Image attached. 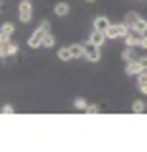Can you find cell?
<instances>
[{
    "mask_svg": "<svg viewBox=\"0 0 147 152\" xmlns=\"http://www.w3.org/2000/svg\"><path fill=\"white\" fill-rule=\"evenodd\" d=\"M48 33H51V23H48V20H43L38 28H36V31L31 33V38H28V46H31V48H41Z\"/></svg>",
    "mask_w": 147,
    "mask_h": 152,
    "instance_id": "6da1fadb",
    "label": "cell"
},
{
    "mask_svg": "<svg viewBox=\"0 0 147 152\" xmlns=\"http://www.w3.org/2000/svg\"><path fill=\"white\" fill-rule=\"evenodd\" d=\"M127 33H129V26L127 23H112L107 31V38H124Z\"/></svg>",
    "mask_w": 147,
    "mask_h": 152,
    "instance_id": "7a4b0ae2",
    "label": "cell"
},
{
    "mask_svg": "<svg viewBox=\"0 0 147 152\" xmlns=\"http://www.w3.org/2000/svg\"><path fill=\"white\" fill-rule=\"evenodd\" d=\"M84 53H86L89 61H99L102 58V46L94 43V41H86V43H84Z\"/></svg>",
    "mask_w": 147,
    "mask_h": 152,
    "instance_id": "3957f363",
    "label": "cell"
},
{
    "mask_svg": "<svg viewBox=\"0 0 147 152\" xmlns=\"http://www.w3.org/2000/svg\"><path fill=\"white\" fill-rule=\"evenodd\" d=\"M15 53H18V43H15V41H10V38H8V41H3V43H0V56H3V58L15 56Z\"/></svg>",
    "mask_w": 147,
    "mask_h": 152,
    "instance_id": "277c9868",
    "label": "cell"
},
{
    "mask_svg": "<svg viewBox=\"0 0 147 152\" xmlns=\"http://www.w3.org/2000/svg\"><path fill=\"white\" fill-rule=\"evenodd\" d=\"M18 18H20L23 23H28L33 18V8L28 5V0H20V5H18Z\"/></svg>",
    "mask_w": 147,
    "mask_h": 152,
    "instance_id": "5b68a950",
    "label": "cell"
},
{
    "mask_svg": "<svg viewBox=\"0 0 147 152\" xmlns=\"http://www.w3.org/2000/svg\"><path fill=\"white\" fill-rule=\"evenodd\" d=\"M124 71H127L129 76H137V74H142V71H145V66H142L140 58H129V61H127V66H124Z\"/></svg>",
    "mask_w": 147,
    "mask_h": 152,
    "instance_id": "8992f818",
    "label": "cell"
},
{
    "mask_svg": "<svg viewBox=\"0 0 147 152\" xmlns=\"http://www.w3.org/2000/svg\"><path fill=\"white\" fill-rule=\"evenodd\" d=\"M89 41H94V43L102 46L104 41H109V38H107V33H102V31H97V28H91V31H89Z\"/></svg>",
    "mask_w": 147,
    "mask_h": 152,
    "instance_id": "52a82bcc",
    "label": "cell"
},
{
    "mask_svg": "<svg viewBox=\"0 0 147 152\" xmlns=\"http://www.w3.org/2000/svg\"><path fill=\"white\" fill-rule=\"evenodd\" d=\"M109 26H112V23H109L107 18H104V15H99V18H94V28H97V31H102V33H107V31H109Z\"/></svg>",
    "mask_w": 147,
    "mask_h": 152,
    "instance_id": "ba28073f",
    "label": "cell"
},
{
    "mask_svg": "<svg viewBox=\"0 0 147 152\" xmlns=\"http://www.w3.org/2000/svg\"><path fill=\"white\" fill-rule=\"evenodd\" d=\"M13 31H15V26H13V23H3V28H0V38H3V41L13 38Z\"/></svg>",
    "mask_w": 147,
    "mask_h": 152,
    "instance_id": "9c48e42d",
    "label": "cell"
},
{
    "mask_svg": "<svg viewBox=\"0 0 147 152\" xmlns=\"http://www.w3.org/2000/svg\"><path fill=\"white\" fill-rule=\"evenodd\" d=\"M71 48V58H86V53H84V43H74L69 46Z\"/></svg>",
    "mask_w": 147,
    "mask_h": 152,
    "instance_id": "30bf717a",
    "label": "cell"
},
{
    "mask_svg": "<svg viewBox=\"0 0 147 152\" xmlns=\"http://www.w3.org/2000/svg\"><path fill=\"white\" fill-rule=\"evenodd\" d=\"M137 89H140V94H147V71L137 74Z\"/></svg>",
    "mask_w": 147,
    "mask_h": 152,
    "instance_id": "8fae6325",
    "label": "cell"
},
{
    "mask_svg": "<svg viewBox=\"0 0 147 152\" xmlns=\"http://www.w3.org/2000/svg\"><path fill=\"white\" fill-rule=\"evenodd\" d=\"M69 10H71L69 3H56V8H53V13H56L59 18H66V15H69Z\"/></svg>",
    "mask_w": 147,
    "mask_h": 152,
    "instance_id": "7c38bea8",
    "label": "cell"
},
{
    "mask_svg": "<svg viewBox=\"0 0 147 152\" xmlns=\"http://www.w3.org/2000/svg\"><path fill=\"white\" fill-rule=\"evenodd\" d=\"M74 107H76L79 112H86V109H89V104H86V99H81V96H76V99H74Z\"/></svg>",
    "mask_w": 147,
    "mask_h": 152,
    "instance_id": "4fadbf2b",
    "label": "cell"
},
{
    "mask_svg": "<svg viewBox=\"0 0 147 152\" xmlns=\"http://www.w3.org/2000/svg\"><path fill=\"white\" fill-rule=\"evenodd\" d=\"M145 109H147V104L142 102V99H137V102L132 104V112H135V114H142V112H145Z\"/></svg>",
    "mask_w": 147,
    "mask_h": 152,
    "instance_id": "5bb4252c",
    "label": "cell"
},
{
    "mask_svg": "<svg viewBox=\"0 0 147 152\" xmlns=\"http://www.w3.org/2000/svg\"><path fill=\"white\" fill-rule=\"evenodd\" d=\"M59 58L61 61H69L71 58V48H59Z\"/></svg>",
    "mask_w": 147,
    "mask_h": 152,
    "instance_id": "9a60e30c",
    "label": "cell"
},
{
    "mask_svg": "<svg viewBox=\"0 0 147 152\" xmlns=\"http://www.w3.org/2000/svg\"><path fill=\"white\" fill-rule=\"evenodd\" d=\"M53 46H56V38L48 33V36H46V41H43V48H53Z\"/></svg>",
    "mask_w": 147,
    "mask_h": 152,
    "instance_id": "2e32d148",
    "label": "cell"
},
{
    "mask_svg": "<svg viewBox=\"0 0 147 152\" xmlns=\"http://www.w3.org/2000/svg\"><path fill=\"white\" fill-rule=\"evenodd\" d=\"M140 48H147V33H145V36H140Z\"/></svg>",
    "mask_w": 147,
    "mask_h": 152,
    "instance_id": "e0dca14e",
    "label": "cell"
},
{
    "mask_svg": "<svg viewBox=\"0 0 147 152\" xmlns=\"http://www.w3.org/2000/svg\"><path fill=\"white\" fill-rule=\"evenodd\" d=\"M86 3H94V0H86Z\"/></svg>",
    "mask_w": 147,
    "mask_h": 152,
    "instance_id": "ac0fdd59",
    "label": "cell"
}]
</instances>
